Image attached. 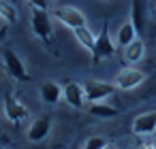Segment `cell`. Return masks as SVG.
<instances>
[{"mask_svg":"<svg viewBox=\"0 0 156 149\" xmlns=\"http://www.w3.org/2000/svg\"><path fill=\"white\" fill-rule=\"evenodd\" d=\"M0 15H2L9 24H13V22L17 19V11H15L9 2H5V0H0Z\"/></svg>","mask_w":156,"mask_h":149,"instance_id":"cell-17","label":"cell"},{"mask_svg":"<svg viewBox=\"0 0 156 149\" xmlns=\"http://www.w3.org/2000/svg\"><path fill=\"white\" fill-rule=\"evenodd\" d=\"M51 17H54L58 24H62V26H66V28H71V30H77V28L88 26L86 15H83L79 9H75V7H66V5L56 7V9L51 11Z\"/></svg>","mask_w":156,"mask_h":149,"instance_id":"cell-1","label":"cell"},{"mask_svg":"<svg viewBox=\"0 0 156 149\" xmlns=\"http://www.w3.org/2000/svg\"><path fill=\"white\" fill-rule=\"evenodd\" d=\"M5 115H7V119L13 121V124H22V121L28 119V109H26V104H22L15 96L7 94V96H5Z\"/></svg>","mask_w":156,"mask_h":149,"instance_id":"cell-9","label":"cell"},{"mask_svg":"<svg viewBox=\"0 0 156 149\" xmlns=\"http://www.w3.org/2000/svg\"><path fill=\"white\" fill-rule=\"evenodd\" d=\"M143 11H145V7H143V0H133V9H130V22H133V26H135L137 34L143 30Z\"/></svg>","mask_w":156,"mask_h":149,"instance_id":"cell-16","label":"cell"},{"mask_svg":"<svg viewBox=\"0 0 156 149\" xmlns=\"http://www.w3.org/2000/svg\"><path fill=\"white\" fill-rule=\"evenodd\" d=\"M109 143L105 136H90L86 143H83V149H105Z\"/></svg>","mask_w":156,"mask_h":149,"instance_id":"cell-18","label":"cell"},{"mask_svg":"<svg viewBox=\"0 0 156 149\" xmlns=\"http://www.w3.org/2000/svg\"><path fill=\"white\" fill-rule=\"evenodd\" d=\"M143 81H145V73H143V70H139V68H135V66H126V68L118 70L113 83H115L118 90H135V87L141 85Z\"/></svg>","mask_w":156,"mask_h":149,"instance_id":"cell-6","label":"cell"},{"mask_svg":"<svg viewBox=\"0 0 156 149\" xmlns=\"http://www.w3.org/2000/svg\"><path fill=\"white\" fill-rule=\"evenodd\" d=\"M105 149H115V147H111V145H107V147H105Z\"/></svg>","mask_w":156,"mask_h":149,"instance_id":"cell-21","label":"cell"},{"mask_svg":"<svg viewBox=\"0 0 156 149\" xmlns=\"http://www.w3.org/2000/svg\"><path fill=\"white\" fill-rule=\"evenodd\" d=\"M88 113L94 115V117H101V119H111V117L118 115V109H113V107H109L105 102H90Z\"/></svg>","mask_w":156,"mask_h":149,"instance_id":"cell-15","label":"cell"},{"mask_svg":"<svg viewBox=\"0 0 156 149\" xmlns=\"http://www.w3.org/2000/svg\"><path fill=\"white\" fill-rule=\"evenodd\" d=\"M41 100L45 104H58L62 100V85L56 81H43L41 85Z\"/></svg>","mask_w":156,"mask_h":149,"instance_id":"cell-12","label":"cell"},{"mask_svg":"<svg viewBox=\"0 0 156 149\" xmlns=\"http://www.w3.org/2000/svg\"><path fill=\"white\" fill-rule=\"evenodd\" d=\"M51 124H54L51 115H39V117L28 126V132H26L28 141H30V143H41V141H45V138L49 136V132H51Z\"/></svg>","mask_w":156,"mask_h":149,"instance_id":"cell-7","label":"cell"},{"mask_svg":"<svg viewBox=\"0 0 156 149\" xmlns=\"http://www.w3.org/2000/svg\"><path fill=\"white\" fill-rule=\"evenodd\" d=\"M135 149H156V138H145V141H141Z\"/></svg>","mask_w":156,"mask_h":149,"instance_id":"cell-20","label":"cell"},{"mask_svg":"<svg viewBox=\"0 0 156 149\" xmlns=\"http://www.w3.org/2000/svg\"><path fill=\"white\" fill-rule=\"evenodd\" d=\"M133 132L137 136H152L156 132V111H145L133 119Z\"/></svg>","mask_w":156,"mask_h":149,"instance_id":"cell-10","label":"cell"},{"mask_svg":"<svg viewBox=\"0 0 156 149\" xmlns=\"http://www.w3.org/2000/svg\"><path fill=\"white\" fill-rule=\"evenodd\" d=\"M30 5L41 11H51V0H30Z\"/></svg>","mask_w":156,"mask_h":149,"instance_id":"cell-19","label":"cell"},{"mask_svg":"<svg viewBox=\"0 0 156 149\" xmlns=\"http://www.w3.org/2000/svg\"><path fill=\"white\" fill-rule=\"evenodd\" d=\"M30 28H32V34H34V36H39L43 43H49L51 36H54L51 13H49V11H41V9H32Z\"/></svg>","mask_w":156,"mask_h":149,"instance_id":"cell-2","label":"cell"},{"mask_svg":"<svg viewBox=\"0 0 156 149\" xmlns=\"http://www.w3.org/2000/svg\"><path fill=\"white\" fill-rule=\"evenodd\" d=\"M73 34H75V39L79 41V45L81 47H86L88 51H92L94 49V43H96V34L90 30V26H83V28H77V30H73Z\"/></svg>","mask_w":156,"mask_h":149,"instance_id":"cell-14","label":"cell"},{"mask_svg":"<svg viewBox=\"0 0 156 149\" xmlns=\"http://www.w3.org/2000/svg\"><path fill=\"white\" fill-rule=\"evenodd\" d=\"M62 98L73 109H83V104L88 102L86 100V94H83V85L77 83V81H69V83L62 85Z\"/></svg>","mask_w":156,"mask_h":149,"instance_id":"cell-8","label":"cell"},{"mask_svg":"<svg viewBox=\"0 0 156 149\" xmlns=\"http://www.w3.org/2000/svg\"><path fill=\"white\" fill-rule=\"evenodd\" d=\"M137 36H139V34H137L133 22L128 19V22H124V24L118 28V32H115V36H113V43H115V47H128Z\"/></svg>","mask_w":156,"mask_h":149,"instance_id":"cell-11","label":"cell"},{"mask_svg":"<svg viewBox=\"0 0 156 149\" xmlns=\"http://www.w3.org/2000/svg\"><path fill=\"white\" fill-rule=\"evenodd\" d=\"M115 43H113V39L109 36V24L105 22L103 24V30H101V34H96V43H94V49L90 51L92 53V60L94 62H101V60H107V58H111L113 53H115Z\"/></svg>","mask_w":156,"mask_h":149,"instance_id":"cell-4","label":"cell"},{"mask_svg":"<svg viewBox=\"0 0 156 149\" xmlns=\"http://www.w3.org/2000/svg\"><path fill=\"white\" fill-rule=\"evenodd\" d=\"M2 62H5L7 73H9L15 81H22V83H24V81L30 79V75H28V70H26L22 58L15 53V49H11V47H2Z\"/></svg>","mask_w":156,"mask_h":149,"instance_id":"cell-5","label":"cell"},{"mask_svg":"<svg viewBox=\"0 0 156 149\" xmlns=\"http://www.w3.org/2000/svg\"><path fill=\"white\" fill-rule=\"evenodd\" d=\"M143 56H145V43H143L139 36H137L128 47H124V60H126L128 64H137V62H141Z\"/></svg>","mask_w":156,"mask_h":149,"instance_id":"cell-13","label":"cell"},{"mask_svg":"<svg viewBox=\"0 0 156 149\" xmlns=\"http://www.w3.org/2000/svg\"><path fill=\"white\" fill-rule=\"evenodd\" d=\"M118 92L115 83H107V81H96V79H88L83 81V94L88 102H105L109 96H113Z\"/></svg>","mask_w":156,"mask_h":149,"instance_id":"cell-3","label":"cell"},{"mask_svg":"<svg viewBox=\"0 0 156 149\" xmlns=\"http://www.w3.org/2000/svg\"><path fill=\"white\" fill-rule=\"evenodd\" d=\"M152 5H154V9H156V0H154V2H152Z\"/></svg>","mask_w":156,"mask_h":149,"instance_id":"cell-22","label":"cell"}]
</instances>
